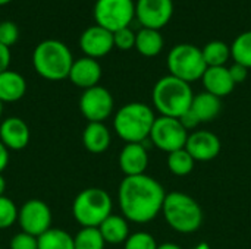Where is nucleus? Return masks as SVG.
I'll return each mask as SVG.
<instances>
[{"label":"nucleus","mask_w":251,"mask_h":249,"mask_svg":"<svg viewBox=\"0 0 251 249\" xmlns=\"http://www.w3.org/2000/svg\"><path fill=\"white\" fill-rule=\"evenodd\" d=\"M166 192L160 182L149 175L125 176L118 189V204L122 216L132 223H150L162 213Z\"/></svg>","instance_id":"nucleus-1"},{"label":"nucleus","mask_w":251,"mask_h":249,"mask_svg":"<svg viewBox=\"0 0 251 249\" xmlns=\"http://www.w3.org/2000/svg\"><path fill=\"white\" fill-rule=\"evenodd\" d=\"M156 114L146 103L132 101L122 106L113 117L116 135L126 144H143L151 132Z\"/></svg>","instance_id":"nucleus-2"},{"label":"nucleus","mask_w":251,"mask_h":249,"mask_svg":"<svg viewBox=\"0 0 251 249\" xmlns=\"http://www.w3.org/2000/svg\"><path fill=\"white\" fill-rule=\"evenodd\" d=\"M194 92L191 84L181 81L172 75L162 76L153 87L151 101L154 110L160 116L179 119L185 112L191 109Z\"/></svg>","instance_id":"nucleus-3"},{"label":"nucleus","mask_w":251,"mask_h":249,"mask_svg":"<svg viewBox=\"0 0 251 249\" xmlns=\"http://www.w3.org/2000/svg\"><path fill=\"white\" fill-rule=\"evenodd\" d=\"M74 57L69 47L54 38L40 41L32 51L35 72L47 81H62L69 76Z\"/></svg>","instance_id":"nucleus-4"},{"label":"nucleus","mask_w":251,"mask_h":249,"mask_svg":"<svg viewBox=\"0 0 251 249\" xmlns=\"http://www.w3.org/2000/svg\"><path fill=\"white\" fill-rule=\"evenodd\" d=\"M162 214L169 227L178 233H194L203 225V210L200 204L184 192L166 194Z\"/></svg>","instance_id":"nucleus-5"},{"label":"nucleus","mask_w":251,"mask_h":249,"mask_svg":"<svg viewBox=\"0 0 251 249\" xmlns=\"http://www.w3.org/2000/svg\"><path fill=\"white\" fill-rule=\"evenodd\" d=\"M112 210L113 201L101 188L82 189L72 203V216L81 227H99Z\"/></svg>","instance_id":"nucleus-6"},{"label":"nucleus","mask_w":251,"mask_h":249,"mask_svg":"<svg viewBox=\"0 0 251 249\" xmlns=\"http://www.w3.org/2000/svg\"><path fill=\"white\" fill-rule=\"evenodd\" d=\"M166 65L169 75L188 84L201 79L207 69L201 48L188 43L174 45L168 54Z\"/></svg>","instance_id":"nucleus-7"},{"label":"nucleus","mask_w":251,"mask_h":249,"mask_svg":"<svg viewBox=\"0 0 251 249\" xmlns=\"http://www.w3.org/2000/svg\"><path fill=\"white\" fill-rule=\"evenodd\" d=\"M93 15L96 23L110 32H116L131 25L135 19L134 0H96Z\"/></svg>","instance_id":"nucleus-8"},{"label":"nucleus","mask_w":251,"mask_h":249,"mask_svg":"<svg viewBox=\"0 0 251 249\" xmlns=\"http://www.w3.org/2000/svg\"><path fill=\"white\" fill-rule=\"evenodd\" d=\"M154 147L165 153H174L176 150L185 148L188 131L182 126L179 119L159 116L154 120L150 136Z\"/></svg>","instance_id":"nucleus-9"},{"label":"nucleus","mask_w":251,"mask_h":249,"mask_svg":"<svg viewBox=\"0 0 251 249\" xmlns=\"http://www.w3.org/2000/svg\"><path fill=\"white\" fill-rule=\"evenodd\" d=\"M51 210L50 207L37 198L25 201L18 211V225L22 232L29 233L35 238L51 229Z\"/></svg>","instance_id":"nucleus-10"},{"label":"nucleus","mask_w":251,"mask_h":249,"mask_svg":"<svg viewBox=\"0 0 251 249\" xmlns=\"http://www.w3.org/2000/svg\"><path fill=\"white\" fill-rule=\"evenodd\" d=\"M115 101L110 91L101 85L84 90L79 97V112L88 122L104 123L113 113Z\"/></svg>","instance_id":"nucleus-11"},{"label":"nucleus","mask_w":251,"mask_h":249,"mask_svg":"<svg viewBox=\"0 0 251 249\" xmlns=\"http://www.w3.org/2000/svg\"><path fill=\"white\" fill-rule=\"evenodd\" d=\"M174 15V0H137L135 19L141 28L160 31Z\"/></svg>","instance_id":"nucleus-12"},{"label":"nucleus","mask_w":251,"mask_h":249,"mask_svg":"<svg viewBox=\"0 0 251 249\" xmlns=\"http://www.w3.org/2000/svg\"><path fill=\"white\" fill-rule=\"evenodd\" d=\"M79 47L87 57L100 59L107 56L115 44H113V32L107 31L100 25H91L82 31L79 37Z\"/></svg>","instance_id":"nucleus-13"},{"label":"nucleus","mask_w":251,"mask_h":249,"mask_svg":"<svg viewBox=\"0 0 251 249\" xmlns=\"http://www.w3.org/2000/svg\"><path fill=\"white\" fill-rule=\"evenodd\" d=\"M222 144L216 134L210 131H194L188 134L185 150L196 161H210L221 153Z\"/></svg>","instance_id":"nucleus-14"},{"label":"nucleus","mask_w":251,"mask_h":249,"mask_svg":"<svg viewBox=\"0 0 251 249\" xmlns=\"http://www.w3.org/2000/svg\"><path fill=\"white\" fill-rule=\"evenodd\" d=\"M29 128L21 117H6L0 123V141L9 151L24 150L29 144Z\"/></svg>","instance_id":"nucleus-15"},{"label":"nucleus","mask_w":251,"mask_h":249,"mask_svg":"<svg viewBox=\"0 0 251 249\" xmlns=\"http://www.w3.org/2000/svg\"><path fill=\"white\" fill-rule=\"evenodd\" d=\"M68 78L78 88H82V90L93 88L99 85L101 79V66L99 60L96 59H91L87 56L79 57L74 60V65L71 68Z\"/></svg>","instance_id":"nucleus-16"},{"label":"nucleus","mask_w":251,"mask_h":249,"mask_svg":"<svg viewBox=\"0 0 251 249\" xmlns=\"http://www.w3.org/2000/svg\"><path fill=\"white\" fill-rule=\"evenodd\" d=\"M119 167L125 176L144 175L149 167V153L143 144H125L119 153Z\"/></svg>","instance_id":"nucleus-17"},{"label":"nucleus","mask_w":251,"mask_h":249,"mask_svg":"<svg viewBox=\"0 0 251 249\" xmlns=\"http://www.w3.org/2000/svg\"><path fill=\"white\" fill-rule=\"evenodd\" d=\"M201 82L204 91L216 95L218 98H224L229 95L235 88V82L232 81L229 69L226 66L207 68L201 78Z\"/></svg>","instance_id":"nucleus-18"},{"label":"nucleus","mask_w":251,"mask_h":249,"mask_svg":"<svg viewBox=\"0 0 251 249\" xmlns=\"http://www.w3.org/2000/svg\"><path fill=\"white\" fill-rule=\"evenodd\" d=\"M112 142L109 128L101 122H88L82 132V144L87 151L93 154L104 153Z\"/></svg>","instance_id":"nucleus-19"},{"label":"nucleus","mask_w":251,"mask_h":249,"mask_svg":"<svg viewBox=\"0 0 251 249\" xmlns=\"http://www.w3.org/2000/svg\"><path fill=\"white\" fill-rule=\"evenodd\" d=\"M26 92V81L16 70H4L0 73V101L16 103Z\"/></svg>","instance_id":"nucleus-20"},{"label":"nucleus","mask_w":251,"mask_h":249,"mask_svg":"<svg viewBox=\"0 0 251 249\" xmlns=\"http://www.w3.org/2000/svg\"><path fill=\"white\" fill-rule=\"evenodd\" d=\"M99 230H100L104 242L106 244H110V245L125 244V241L131 235L129 233L128 220L124 216H119V214H110L99 226Z\"/></svg>","instance_id":"nucleus-21"},{"label":"nucleus","mask_w":251,"mask_h":249,"mask_svg":"<svg viewBox=\"0 0 251 249\" xmlns=\"http://www.w3.org/2000/svg\"><path fill=\"white\" fill-rule=\"evenodd\" d=\"M221 109H222L221 98H218L216 95H213L207 91H203V92L194 95V98H193L191 110L199 117V120L201 123L215 120L219 116Z\"/></svg>","instance_id":"nucleus-22"},{"label":"nucleus","mask_w":251,"mask_h":249,"mask_svg":"<svg viewBox=\"0 0 251 249\" xmlns=\"http://www.w3.org/2000/svg\"><path fill=\"white\" fill-rule=\"evenodd\" d=\"M165 45L163 35L157 29L141 28L135 37V48L144 57H154L162 53Z\"/></svg>","instance_id":"nucleus-23"},{"label":"nucleus","mask_w":251,"mask_h":249,"mask_svg":"<svg viewBox=\"0 0 251 249\" xmlns=\"http://www.w3.org/2000/svg\"><path fill=\"white\" fill-rule=\"evenodd\" d=\"M201 53H203L207 68L225 66L226 62L231 59V45H228L225 41L213 40V41H209L201 48Z\"/></svg>","instance_id":"nucleus-24"},{"label":"nucleus","mask_w":251,"mask_h":249,"mask_svg":"<svg viewBox=\"0 0 251 249\" xmlns=\"http://www.w3.org/2000/svg\"><path fill=\"white\" fill-rule=\"evenodd\" d=\"M38 249H75L74 236L63 229H49L37 238Z\"/></svg>","instance_id":"nucleus-25"},{"label":"nucleus","mask_w":251,"mask_h":249,"mask_svg":"<svg viewBox=\"0 0 251 249\" xmlns=\"http://www.w3.org/2000/svg\"><path fill=\"white\" fill-rule=\"evenodd\" d=\"M194 166H196V160L190 156V153L185 148H181L168 154V169L175 176L182 178V176L190 175Z\"/></svg>","instance_id":"nucleus-26"},{"label":"nucleus","mask_w":251,"mask_h":249,"mask_svg":"<svg viewBox=\"0 0 251 249\" xmlns=\"http://www.w3.org/2000/svg\"><path fill=\"white\" fill-rule=\"evenodd\" d=\"M231 57L235 63L251 69V29L235 37L231 44Z\"/></svg>","instance_id":"nucleus-27"},{"label":"nucleus","mask_w":251,"mask_h":249,"mask_svg":"<svg viewBox=\"0 0 251 249\" xmlns=\"http://www.w3.org/2000/svg\"><path fill=\"white\" fill-rule=\"evenodd\" d=\"M75 249H104V239L99 227H81L74 236Z\"/></svg>","instance_id":"nucleus-28"},{"label":"nucleus","mask_w":251,"mask_h":249,"mask_svg":"<svg viewBox=\"0 0 251 249\" xmlns=\"http://www.w3.org/2000/svg\"><path fill=\"white\" fill-rule=\"evenodd\" d=\"M18 211L19 208L10 198L0 197V230H6L18 223Z\"/></svg>","instance_id":"nucleus-29"},{"label":"nucleus","mask_w":251,"mask_h":249,"mask_svg":"<svg viewBox=\"0 0 251 249\" xmlns=\"http://www.w3.org/2000/svg\"><path fill=\"white\" fill-rule=\"evenodd\" d=\"M157 247L154 236L147 232L131 233L124 244V249H157Z\"/></svg>","instance_id":"nucleus-30"},{"label":"nucleus","mask_w":251,"mask_h":249,"mask_svg":"<svg viewBox=\"0 0 251 249\" xmlns=\"http://www.w3.org/2000/svg\"><path fill=\"white\" fill-rule=\"evenodd\" d=\"M135 37H137V32H134L129 26H126L113 32V44L116 48L126 51V50L135 48Z\"/></svg>","instance_id":"nucleus-31"},{"label":"nucleus","mask_w":251,"mask_h":249,"mask_svg":"<svg viewBox=\"0 0 251 249\" xmlns=\"http://www.w3.org/2000/svg\"><path fill=\"white\" fill-rule=\"evenodd\" d=\"M19 40V28L12 21L0 22V44L6 47H12Z\"/></svg>","instance_id":"nucleus-32"},{"label":"nucleus","mask_w":251,"mask_h":249,"mask_svg":"<svg viewBox=\"0 0 251 249\" xmlns=\"http://www.w3.org/2000/svg\"><path fill=\"white\" fill-rule=\"evenodd\" d=\"M9 247L10 249H38V242L35 236L21 230L10 239Z\"/></svg>","instance_id":"nucleus-33"},{"label":"nucleus","mask_w":251,"mask_h":249,"mask_svg":"<svg viewBox=\"0 0 251 249\" xmlns=\"http://www.w3.org/2000/svg\"><path fill=\"white\" fill-rule=\"evenodd\" d=\"M228 69H229L231 78H232V81L235 82V85H237V84H243V82L247 79V76H249V69H247L246 66L240 65V63H235V62H234Z\"/></svg>","instance_id":"nucleus-34"},{"label":"nucleus","mask_w":251,"mask_h":249,"mask_svg":"<svg viewBox=\"0 0 251 249\" xmlns=\"http://www.w3.org/2000/svg\"><path fill=\"white\" fill-rule=\"evenodd\" d=\"M179 122L182 123V126L187 129V131H191V129H196L201 122L199 120V117L193 113V110L190 109L188 112H185L181 117H179Z\"/></svg>","instance_id":"nucleus-35"},{"label":"nucleus","mask_w":251,"mask_h":249,"mask_svg":"<svg viewBox=\"0 0 251 249\" xmlns=\"http://www.w3.org/2000/svg\"><path fill=\"white\" fill-rule=\"evenodd\" d=\"M10 60H12V54H10V48L0 44V73L7 70L10 66Z\"/></svg>","instance_id":"nucleus-36"},{"label":"nucleus","mask_w":251,"mask_h":249,"mask_svg":"<svg viewBox=\"0 0 251 249\" xmlns=\"http://www.w3.org/2000/svg\"><path fill=\"white\" fill-rule=\"evenodd\" d=\"M7 164H9V150L0 141V173L7 167Z\"/></svg>","instance_id":"nucleus-37"},{"label":"nucleus","mask_w":251,"mask_h":249,"mask_svg":"<svg viewBox=\"0 0 251 249\" xmlns=\"http://www.w3.org/2000/svg\"><path fill=\"white\" fill-rule=\"evenodd\" d=\"M157 249H182L179 245H176V244H172V242H165V244H162V245H159Z\"/></svg>","instance_id":"nucleus-38"},{"label":"nucleus","mask_w":251,"mask_h":249,"mask_svg":"<svg viewBox=\"0 0 251 249\" xmlns=\"http://www.w3.org/2000/svg\"><path fill=\"white\" fill-rule=\"evenodd\" d=\"M4 191H6V181H4V178L1 176V173H0V197L4 195Z\"/></svg>","instance_id":"nucleus-39"},{"label":"nucleus","mask_w":251,"mask_h":249,"mask_svg":"<svg viewBox=\"0 0 251 249\" xmlns=\"http://www.w3.org/2000/svg\"><path fill=\"white\" fill-rule=\"evenodd\" d=\"M193 249H210V247L207 245V244H204V242H201V244H199L197 247H194Z\"/></svg>","instance_id":"nucleus-40"},{"label":"nucleus","mask_w":251,"mask_h":249,"mask_svg":"<svg viewBox=\"0 0 251 249\" xmlns=\"http://www.w3.org/2000/svg\"><path fill=\"white\" fill-rule=\"evenodd\" d=\"M12 0H0V6H4V4H7V3H10Z\"/></svg>","instance_id":"nucleus-41"},{"label":"nucleus","mask_w":251,"mask_h":249,"mask_svg":"<svg viewBox=\"0 0 251 249\" xmlns=\"http://www.w3.org/2000/svg\"><path fill=\"white\" fill-rule=\"evenodd\" d=\"M1 114H3V103L0 101V117H1Z\"/></svg>","instance_id":"nucleus-42"},{"label":"nucleus","mask_w":251,"mask_h":249,"mask_svg":"<svg viewBox=\"0 0 251 249\" xmlns=\"http://www.w3.org/2000/svg\"><path fill=\"white\" fill-rule=\"evenodd\" d=\"M0 249H1V248H0Z\"/></svg>","instance_id":"nucleus-43"}]
</instances>
